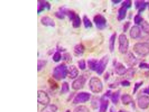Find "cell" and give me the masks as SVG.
<instances>
[{"instance_id": "cell-1", "label": "cell", "mask_w": 149, "mask_h": 112, "mask_svg": "<svg viewBox=\"0 0 149 112\" xmlns=\"http://www.w3.org/2000/svg\"><path fill=\"white\" fill-rule=\"evenodd\" d=\"M133 50L138 55L144 57L149 53V44L143 42L137 43L134 45Z\"/></svg>"}, {"instance_id": "cell-2", "label": "cell", "mask_w": 149, "mask_h": 112, "mask_svg": "<svg viewBox=\"0 0 149 112\" xmlns=\"http://www.w3.org/2000/svg\"><path fill=\"white\" fill-rule=\"evenodd\" d=\"M90 89L93 92L98 93L102 90L103 86L101 80L97 77H93L91 78L89 82Z\"/></svg>"}, {"instance_id": "cell-3", "label": "cell", "mask_w": 149, "mask_h": 112, "mask_svg": "<svg viewBox=\"0 0 149 112\" xmlns=\"http://www.w3.org/2000/svg\"><path fill=\"white\" fill-rule=\"evenodd\" d=\"M129 42L127 37L124 34H121L119 37V50L122 54H126L128 51Z\"/></svg>"}, {"instance_id": "cell-4", "label": "cell", "mask_w": 149, "mask_h": 112, "mask_svg": "<svg viewBox=\"0 0 149 112\" xmlns=\"http://www.w3.org/2000/svg\"><path fill=\"white\" fill-rule=\"evenodd\" d=\"M68 73L67 66L64 64H61L54 69V76L56 79L60 80L64 78L68 74Z\"/></svg>"}, {"instance_id": "cell-5", "label": "cell", "mask_w": 149, "mask_h": 112, "mask_svg": "<svg viewBox=\"0 0 149 112\" xmlns=\"http://www.w3.org/2000/svg\"><path fill=\"white\" fill-rule=\"evenodd\" d=\"M93 21L96 27L99 30H103L107 26V21L103 15L97 14L94 17Z\"/></svg>"}, {"instance_id": "cell-6", "label": "cell", "mask_w": 149, "mask_h": 112, "mask_svg": "<svg viewBox=\"0 0 149 112\" xmlns=\"http://www.w3.org/2000/svg\"><path fill=\"white\" fill-rule=\"evenodd\" d=\"M109 57L108 55H105L99 61L97 70L96 71L98 74H102L104 72L109 63Z\"/></svg>"}, {"instance_id": "cell-7", "label": "cell", "mask_w": 149, "mask_h": 112, "mask_svg": "<svg viewBox=\"0 0 149 112\" xmlns=\"http://www.w3.org/2000/svg\"><path fill=\"white\" fill-rule=\"evenodd\" d=\"M37 101L42 105H48L50 102V98L47 93L42 90H38L37 92Z\"/></svg>"}, {"instance_id": "cell-8", "label": "cell", "mask_w": 149, "mask_h": 112, "mask_svg": "<svg viewBox=\"0 0 149 112\" xmlns=\"http://www.w3.org/2000/svg\"><path fill=\"white\" fill-rule=\"evenodd\" d=\"M125 62L128 66L132 67L137 63V59L134 55L131 52L126 54L125 57Z\"/></svg>"}, {"instance_id": "cell-9", "label": "cell", "mask_w": 149, "mask_h": 112, "mask_svg": "<svg viewBox=\"0 0 149 112\" xmlns=\"http://www.w3.org/2000/svg\"><path fill=\"white\" fill-rule=\"evenodd\" d=\"M86 79L84 75L80 76L78 78L73 82L72 88L75 90H79L82 88L86 83Z\"/></svg>"}, {"instance_id": "cell-10", "label": "cell", "mask_w": 149, "mask_h": 112, "mask_svg": "<svg viewBox=\"0 0 149 112\" xmlns=\"http://www.w3.org/2000/svg\"><path fill=\"white\" fill-rule=\"evenodd\" d=\"M116 73L119 75L122 76L126 74L127 71L125 66L120 62H117L115 61L114 62Z\"/></svg>"}, {"instance_id": "cell-11", "label": "cell", "mask_w": 149, "mask_h": 112, "mask_svg": "<svg viewBox=\"0 0 149 112\" xmlns=\"http://www.w3.org/2000/svg\"><path fill=\"white\" fill-rule=\"evenodd\" d=\"M138 105L141 108H147L149 106V97L147 96H142L138 99Z\"/></svg>"}, {"instance_id": "cell-12", "label": "cell", "mask_w": 149, "mask_h": 112, "mask_svg": "<svg viewBox=\"0 0 149 112\" xmlns=\"http://www.w3.org/2000/svg\"><path fill=\"white\" fill-rule=\"evenodd\" d=\"M141 30L140 28L137 26H133L130 31V35L132 38L136 39L141 36Z\"/></svg>"}, {"instance_id": "cell-13", "label": "cell", "mask_w": 149, "mask_h": 112, "mask_svg": "<svg viewBox=\"0 0 149 112\" xmlns=\"http://www.w3.org/2000/svg\"><path fill=\"white\" fill-rule=\"evenodd\" d=\"M135 5L136 8L138 10L139 13L144 11L146 7L148 6V2H145L143 0H138L135 1Z\"/></svg>"}, {"instance_id": "cell-14", "label": "cell", "mask_w": 149, "mask_h": 112, "mask_svg": "<svg viewBox=\"0 0 149 112\" xmlns=\"http://www.w3.org/2000/svg\"><path fill=\"white\" fill-rule=\"evenodd\" d=\"M51 8V5L47 1H38V13L43 11L45 9L49 10Z\"/></svg>"}, {"instance_id": "cell-15", "label": "cell", "mask_w": 149, "mask_h": 112, "mask_svg": "<svg viewBox=\"0 0 149 112\" xmlns=\"http://www.w3.org/2000/svg\"><path fill=\"white\" fill-rule=\"evenodd\" d=\"M41 22L42 25L46 26L54 27L55 26V22L50 17L48 16L42 17L41 19Z\"/></svg>"}, {"instance_id": "cell-16", "label": "cell", "mask_w": 149, "mask_h": 112, "mask_svg": "<svg viewBox=\"0 0 149 112\" xmlns=\"http://www.w3.org/2000/svg\"><path fill=\"white\" fill-rule=\"evenodd\" d=\"M85 46L82 43H79L75 45L74 49V53L77 57L82 56L84 52Z\"/></svg>"}, {"instance_id": "cell-17", "label": "cell", "mask_w": 149, "mask_h": 112, "mask_svg": "<svg viewBox=\"0 0 149 112\" xmlns=\"http://www.w3.org/2000/svg\"><path fill=\"white\" fill-rule=\"evenodd\" d=\"M90 97V94L88 93H80L75 99V101L77 103L84 102L88 100Z\"/></svg>"}, {"instance_id": "cell-18", "label": "cell", "mask_w": 149, "mask_h": 112, "mask_svg": "<svg viewBox=\"0 0 149 112\" xmlns=\"http://www.w3.org/2000/svg\"><path fill=\"white\" fill-rule=\"evenodd\" d=\"M79 71L76 66L74 65H71L68 70V74L70 78H74L78 76Z\"/></svg>"}, {"instance_id": "cell-19", "label": "cell", "mask_w": 149, "mask_h": 112, "mask_svg": "<svg viewBox=\"0 0 149 112\" xmlns=\"http://www.w3.org/2000/svg\"><path fill=\"white\" fill-rule=\"evenodd\" d=\"M99 61L95 59H91L88 61V66L90 70L96 71L97 70Z\"/></svg>"}, {"instance_id": "cell-20", "label": "cell", "mask_w": 149, "mask_h": 112, "mask_svg": "<svg viewBox=\"0 0 149 112\" xmlns=\"http://www.w3.org/2000/svg\"><path fill=\"white\" fill-rule=\"evenodd\" d=\"M116 33H113L109 40V49L111 53H113L114 50L115 43L116 37Z\"/></svg>"}, {"instance_id": "cell-21", "label": "cell", "mask_w": 149, "mask_h": 112, "mask_svg": "<svg viewBox=\"0 0 149 112\" xmlns=\"http://www.w3.org/2000/svg\"><path fill=\"white\" fill-rule=\"evenodd\" d=\"M127 9L126 8L121 6L118 11V19L119 21H121L125 18L127 14Z\"/></svg>"}, {"instance_id": "cell-22", "label": "cell", "mask_w": 149, "mask_h": 112, "mask_svg": "<svg viewBox=\"0 0 149 112\" xmlns=\"http://www.w3.org/2000/svg\"><path fill=\"white\" fill-rule=\"evenodd\" d=\"M109 105L108 100L106 97H103L101 102L99 112H106Z\"/></svg>"}, {"instance_id": "cell-23", "label": "cell", "mask_w": 149, "mask_h": 112, "mask_svg": "<svg viewBox=\"0 0 149 112\" xmlns=\"http://www.w3.org/2000/svg\"><path fill=\"white\" fill-rule=\"evenodd\" d=\"M66 8H60L59 10L55 13L56 17L59 19H63L65 18V15H66Z\"/></svg>"}, {"instance_id": "cell-24", "label": "cell", "mask_w": 149, "mask_h": 112, "mask_svg": "<svg viewBox=\"0 0 149 112\" xmlns=\"http://www.w3.org/2000/svg\"><path fill=\"white\" fill-rule=\"evenodd\" d=\"M58 110L57 106L54 105H47L40 112H56Z\"/></svg>"}, {"instance_id": "cell-25", "label": "cell", "mask_w": 149, "mask_h": 112, "mask_svg": "<svg viewBox=\"0 0 149 112\" xmlns=\"http://www.w3.org/2000/svg\"><path fill=\"white\" fill-rule=\"evenodd\" d=\"M72 21L73 27L77 29V28H79L80 27L81 24V20L80 17L78 14H77L75 18Z\"/></svg>"}, {"instance_id": "cell-26", "label": "cell", "mask_w": 149, "mask_h": 112, "mask_svg": "<svg viewBox=\"0 0 149 112\" xmlns=\"http://www.w3.org/2000/svg\"><path fill=\"white\" fill-rule=\"evenodd\" d=\"M83 21L84 26L86 29H89V28L92 27L93 24L87 16H84L83 18Z\"/></svg>"}, {"instance_id": "cell-27", "label": "cell", "mask_w": 149, "mask_h": 112, "mask_svg": "<svg viewBox=\"0 0 149 112\" xmlns=\"http://www.w3.org/2000/svg\"><path fill=\"white\" fill-rule=\"evenodd\" d=\"M122 101L124 104L127 105L132 102V98L129 94H125L122 96Z\"/></svg>"}, {"instance_id": "cell-28", "label": "cell", "mask_w": 149, "mask_h": 112, "mask_svg": "<svg viewBox=\"0 0 149 112\" xmlns=\"http://www.w3.org/2000/svg\"><path fill=\"white\" fill-rule=\"evenodd\" d=\"M77 14L74 10L66 9V15H67L70 20L72 21L75 18Z\"/></svg>"}, {"instance_id": "cell-29", "label": "cell", "mask_w": 149, "mask_h": 112, "mask_svg": "<svg viewBox=\"0 0 149 112\" xmlns=\"http://www.w3.org/2000/svg\"><path fill=\"white\" fill-rule=\"evenodd\" d=\"M120 92L119 91H117L114 92L111 97V100L114 104H116L118 102L119 98Z\"/></svg>"}, {"instance_id": "cell-30", "label": "cell", "mask_w": 149, "mask_h": 112, "mask_svg": "<svg viewBox=\"0 0 149 112\" xmlns=\"http://www.w3.org/2000/svg\"><path fill=\"white\" fill-rule=\"evenodd\" d=\"M142 28L145 33L149 35V23L148 22L143 21L142 23Z\"/></svg>"}, {"instance_id": "cell-31", "label": "cell", "mask_w": 149, "mask_h": 112, "mask_svg": "<svg viewBox=\"0 0 149 112\" xmlns=\"http://www.w3.org/2000/svg\"><path fill=\"white\" fill-rule=\"evenodd\" d=\"M143 18L140 15L137 14L135 16L134 18V21L135 24L137 25H140L143 22Z\"/></svg>"}, {"instance_id": "cell-32", "label": "cell", "mask_w": 149, "mask_h": 112, "mask_svg": "<svg viewBox=\"0 0 149 112\" xmlns=\"http://www.w3.org/2000/svg\"><path fill=\"white\" fill-rule=\"evenodd\" d=\"M47 62L44 60H39L38 61V65H37V67H38V71L41 70L45 67L46 64Z\"/></svg>"}, {"instance_id": "cell-33", "label": "cell", "mask_w": 149, "mask_h": 112, "mask_svg": "<svg viewBox=\"0 0 149 112\" xmlns=\"http://www.w3.org/2000/svg\"><path fill=\"white\" fill-rule=\"evenodd\" d=\"M62 56L59 52H56L54 53L53 57V60L54 62H58L61 60Z\"/></svg>"}, {"instance_id": "cell-34", "label": "cell", "mask_w": 149, "mask_h": 112, "mask_svg": "<svg viewBox=\"0 0 149 112\" xmlns=\"http://www.w3.org/2000/svg\"><path fill=\"white\" fill-rule=\"evenodd\" d=\"M74 112H89V111L86 106H81L76 108Z\"/></svg>"}, {"instance_id": "cell-35", "label": "cell", "mask_w": 149, "mask_h": 112, "mask_svg": "<svg viewBox=\"0 0 149 112\" xmlns=\"http://www.w3.org/2000/svg\"><path fill=\"white\" fill-rule=\"evenodd\" d=\"M132 6V2L130 0H126L122 2V6L126 8V9L130 8Z\"/></svg>"}, {"instance_id": "cell-36", "label": "cell", "mask_w": 149, "mask_h": 112, "mask_svg": "<svg viewBox=\"0 0 149 112\" xmlns=\"http://www.w3.org/2000/svg\"><path fill=\"white\" fill-rule=\"evenodd\" d=\"M78 65L81 70H84L86 69V62L84 60H81L78 61Z\"/></svg>"}, {"instance_id": "cell-37", "label": "cell", "mask_w": 149, "mask_h": 112, "mask_svg": "<svg viewBox=\"0 0 149 112\" xmlns=\"http://www.w3.org/2000/svg\"><path fill=\"white\" fill-rule=\"evenodd\" d=\"M63 60L68 63H70L72 61V58L70 54L68 53H66V54H64Z\"/></svg>"}, {"instance_id": "cell-38", "label": "cell", "mask_w": 149, "mask_h": 112, "mask_svg": "<svg viewBox=\"0 0 149 112\" xmlns=\"http://www.w3.org/2000/svg\"><path fill=\"white\" fill-rule=\"evenodd\" d=\"M139 67L142 69H148L149 70V63L142 62L140 63Z\"/></svg>"}, {"instance_id": "cell-39", "label": "cell", "mask_w": 149, "mask_h": 112, "mask_svg": "<svg viewBox=\"0 0 149 112\" xmlns=\"http://www.w3.org/2000/svg\"><path fill=\"white\" fill-rule=\"evenodd\" d=\"M130 24H131V23L130 21H127L124 24L123 31L124 32H126L128 30L129 28L130 27Z\"/></svg>"}, {"instance_id": "cell-40", "label": "cell", "mask_w": 149, "mask_h": 112, "mask_svg": "<svg viewBox=\"0 0 149 112\" xmlns=\"http://www.w3.org/2000/svg\"><path fill=\"white\" fill-rule=\"evenodd\" d=\"M142 84H143V82H142L136 83L135 85V87H134V93H135V92L139 89L140 87L142 86Z\"/></svg>"}, {"instance_id": "cell-41", "label": "cell", "mask_w": 149, "mask_h": 112, "mask_svg": "<svg viewBox=\"0 0 149 112\" xmlns=\"http://www.w3.org/2000/svg\"><path fill=\"white\" fill-rule=\"evenodd\" d=\"M142 41L143 43L148 44H149V35L147 34V35L145 36L142 37Z\"/></svg>"}, {"instance_id": "cell-42", "label": "cell", "mask_w": 149, "mask_h": 112, "mask_svg": "<svg viewBox=\"0 0 149 112\" xmlns=\"http://www.w3.org/2000/svg\"><path fill=\"white\" fill-rule=\"evenodd\" d=\"M121 84L122 86L126 87L130 86V83L127 80L123 81V82H121Z\"/></svg>"}, {"instance_id": "cell-43", "label": "cell", "mask_w": 149, "mask_h": 112, "mask_svg": "<svg viewBox=\"0 0 149 112\" xmlns=\"http://www.w3.org/2000/svg\"><path fill=\"white\" fill-rule=\"evenodd\" d=\"M111 2L115 4H119L121 2H122L121 0H112L111 1Z\"/></svg>"}, {"instance_id": "cell-44", "label": "cell", "mask_w": 149, "mask_h": 112, "mask_svg": "<svg viewBox=\"0 0 149 112\" xmlns=\"http://www.w3.org/2000/svg\"><path fill=\"white\" fill-rule=\"evenodd\" d=\"M144 92V93H146V94H149V87L145 89Z\"/></svg>"}, {"instance_id": "cell-45", "label": "cell", "mask_w": 149, "mask_h": 112, "mask_svg": "<svg viewBox=\"0 0 149 112\" xmlns=\"http://www.w3.org/2000/svg\"><path fill=\"white\" fill-rule=\"evenodd\" d=\"M110 112H116L115 110H114V109L111 108L110 110Z\"/></svg>"}, {"instance_id": "cell-46", "label": "cell", "mask_w": 149, "mask_h": 112, "mask_svg": "<svg viewBox=\"0 0 149 112\" xmlns=\"http://www.w3.org/2000/svg\"><path fill=\"white\" fill-rule=\"evenodd\" d=\"M148 6L149 9V2H148Z\"/></svg>"}, {"instance_id": "cell-47", "label": "cell", "mask_w": 149, "mask_h": 112, "mask_svg": "<svg viewBox=\"0 0 149 112\" xmlns=\"http://www.w3.org/2000/svg\"><path fill=\"white\" fill-rule=\"evenodd\" d=\"M119 112H123V111H119Z\"/></svg>"}]
</instances>
